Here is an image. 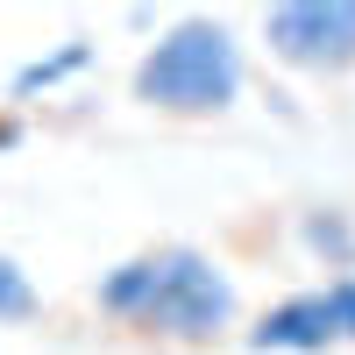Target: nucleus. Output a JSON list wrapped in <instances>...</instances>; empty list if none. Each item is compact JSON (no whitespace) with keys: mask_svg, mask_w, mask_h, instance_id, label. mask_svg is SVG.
I'll list each match as a JSON object with an SVG mask.
<instances>
[{"mask_svg":"<svg viewBox=\"0 0 355 355\" xmlns=\"http://www.w3.org/2000/svg\"><path fill=\"white\" fill-rule=\"evenodd\" d=\"M36 284H28V270L15 256H0V327H21V320H36Z\"/></svg>","mask_w":355,"mask_h":355,"instance_id":"7","label":"nucleus"},{"mask_svg":"<svg viewBox=\"0 0 355 355\" xmlns=\"http://www.w3.org/2000/svg\"><path fill=\"white\" fill-rule=\"evenodd\" d=\"M299 234H306L313 256H327V270H341V277L355 270V220L348 214H306Z\"/></svg>","mask_w":355,"mask_h":355,"instance_id":"6","label":"nucleus"},{"mask_svg":"<svg viewBox=\"0 0 355 355\" xmlns=\"http://www.w3.org/2000/svg\"><path fill=\"white\" fill-rule=\"evenodd\" d=\"M334 341H341V334H334L320 291H299V299L270 306V313L249 327V348H256V355H327Z\"/></svg>","mask_w":355,"mask_h":355,"instance_id":"4","label":"nucleus"},{"mask_svg":"<svg viewBox=\"0 0 355 355\" xmlns=\"http://www.w3.org/2000/svg\"><path fill=\"white\" fill-rule=\"evenodd\" d=\"M249 85V64H242V43L234 28L214 21V15H185L178 28L142 50L135 64V100L157 107V114H178V121H206V114H227Z\"/></svg>","mask_w":355,"mask_h":355,"instance_id":"2","label":"nucleus"},{"mask_svg":"<svg viewBox=\"0 0 355 355\" xmlns=\"http://www.w3.org/2000/svg\"><path fill=\"white\" fill-rule=\"evenodd\" d=\"M8 142H21V121H15V114H0V150H8Z\"/></svg>","mask_w":355,"mask_h":355,"instance_id":"9","label":"nucleus"},{"mask_svg":"<svg viewBox=\"0 0 355 355\" xmlns=\"http://www.w3.org/2000/svg\"><path fill=\"white\" fill-rule=\"evenodd\" d=\"M93 299H100L107 320H128V327L164 334V341H185V348L220 341L234 320H242L234 277H227L206 249H185V242H164V249H150V256L114 263Z\"/></svg>","mask_w":355,"mask_h":355,"instance_id":"1","label":"nucleus"},{"mask_svg":"<svg viewBox=\"0 0 355 355\" xmlns=\"http://www.w3.org/2000/svg\"><path fill=\"white\" fill-rule=\"evenodd\" d=\"M263 50L291 71L341 78L355 71V0H291L263 8Z\"/></svg>","mask_w":355,"mask_h":355,"instance_id":"3","label":"nucleus"},{"mask_svg":"<svg viewBox=\"0 0 355 355\" xmlns=\"http://www.w3.org/2000/svg\"><path fill=\"white\" fill-rule=\"evenodd\" d=\"M85 57H93V43H85V36H71L64 50H50V57H36V64H21L8 93H15V100H36V93H50V85H64L71 71H85Z\"/></svg>","mask_w":355,"mask_h":355,"instance_id":"5","label":"nucleus"},{"mask_svg":"<svg viewBox=\"0 0 355 355\" xmlns=\"http://www.w3.org/2000/svg\"><path fill=\"white\" fill-rule=\"evenodd\" d=\"M320 299H327L334 334H341V341H355V270H348V277H327V291H320Z\"/></svg>","mask_w":355,"mask_h":355,"instance_id":"8","label":"nucleus"}]
</instances>
